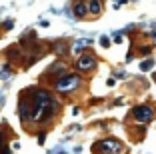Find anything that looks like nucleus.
I'll return each instance as SVG.
<instances>
[{"label": "nucleus", "mask_w": 156, "mask_h": 154, "mask_svg": "<svg viewBox=\"0 0 156 154\" xmlns=\"http://www.w3.org/2000/svg\"><path fill=\"white\" fill-rule=\"evenodd\" d=\"M92 46V38H78L76 42L72 44V50L74 52H84Z\"/></svg>", "instance_id": "obj_9"}, {"label": "nucleus", "mask_w": 156, "mask_h": 154, "mask_svg": "<svg viewBox=\"0 0 156 154\" xmlns=\"http://www.w3.org/2000/svg\"><path fill=\"white\" fill-rule=\"evenodd\" d=\"M44 140H46V134L40 132V134H38V144H44Z\"/></svg>", "instance_id": "obj_19"}, {"label": "nucleus", "mask_w": 156, "mask_h": 154, "mask_svg": "<svg viewBox=\"0 0 156 154\" xmlns=\"http://www.w3.org/2000/svg\"><path fill=\"white\" fill-rule=\"evenodd\" d=\"M100 46H102V48H108V46H110V38L106 36V34L100 36Z\"/></svg>", "instance_id": "obj_17"}, {"label": "nucleus", "mask_w": 156, "mask_h": 154, "mask_svg": "<svg viewBox=\"0 0 156 154\" xmlns=\"http://www.w3.org/2000/svg\"><path fill=\"white\" fill-rule=\"evenodd\" d=\"M92 152L94 154H124L126 146L118 138H102L92 146Z\"/></svg>", "instance_id": "obj_2"}, {"label": "nucleus", "mask_w": 156, "mask_h": 154, "mask_svg": "<svg viewBox=\"0 0 156 154\" xmlns=\"http://www.w3.org/2000/svg\"><path fill=\"white\" fill-rule=\"evenodd\" d=\"M154 116H156V112H154V108H152L150 104H138V106H134V108L130 110V118H132L134 122H138V124L150 122V120H154Z\"/></svg>", "instance_id": "obj_4"}, {"label": "nucleus", "mask_w": 156, "mask_h": 154, "mask_svg": "<svg viewBox=\"0 0 156 154\" xmlns=\"http://www.w3.org/2000/svg\"><path fill=\"white\" fill-rule=\"evenodd\" d=\"M60 112V102L46 90V88H26L20 92V102H18V116L24 126L30 124H50Z\"/></svg>", "instance_id": "obj_1"}, {"label": "nucleus", "mask_w": 156, "mask_h": 154, "mask_svg": "<svg viewBox=\"0 0 156 154\" xmlns=\"http://www.w3.org/2000/svg\"><path fill=\"white\" fill-rule=\"evenodd\" d=\"M100 12H102V2L100 0H88V14L100 16Z\"/></svg>", "instance_id": "obj_10"}, {"label": "nucleus", "mask_w": 156, "mask_h": 154, "mask_svg": "<svg viewBox=\"0 0 156 154\" xmlns=\"http://www.w3.org/2000/svg\"><path fill=\"white\" fill-rule=\"evenodd\" d=\"M52 86H54V90L58 94H68V92L82 86V78L78 74H64V76H60L58 80L52 82Z\"/></svg>", "instance_id": "obj_3"}, {"label": "nucleus", "mask_w": 156, "mask_h": 154, "mask_svg": "<svg viewBox=\"0 0 156 154\" xmlns=\"http://www.w3.org/2000/svg\"><path fill=\"white\" fill-rule=\"evenodd\" d=\"M154 38H156V34H154Z\"/></svg>", "instance_id": "obj_23"}, {"label": "nucleus", "mask_w": 156, "mask_h": 154, "mask_svg": "<svg viewBox=\"0 0 156 154\" xmlns=\"http://www.w3.org/2000/svg\"><path fill=\"white\" fill-rule=\"evenodd\" d=\"M152 78H154V80H156V72H154V76H152Z\"/></svg>", "instance_id": "obj_22"}, {"label": "nucleus", "mask_w": 156, "mask_h": 154, "mask_svg": "<svg viewBox=\"0 0 156 154\" xmlns=\"http://www.w3.org/2000/svg\"><path fill=\"white\" fill-rule=\"evenodd\" d=\"M4 56L8 58V62H22V66H24V52H22V48H20L18 44H12V46H8V48L4 50Z\"/></svg>", "instance_id": "obj_7"}, {"label": "nucleus", "mask_w": 156, "mask_h": 154, "mask_svg": "<svg viewBox=\"0 0 156 154\" xmlns=\"http://www.w3.org/2000/svg\"><path fill=\"white\" fill-rule=\"evenodd\" d=\"M0 154H10V150L6 148V132L0 130Z\"/></svg>", "instance_id": "obj_12"}, {"label": "nucleus", "mask_w": 156, "mask_h": 154, "mask_svg": "<svg viewBox=\"0 0 156 154\" xmlns=\"http://www.w3.org/2000/svg\"><path fill=\"white\" fill-rule=\"evenodd\" d=\"M154 68V62L152 60H144V62H140V70L142 72H148V70H152Z\"/></svg>", "instance_id": "obj_15"}, {"label": "nucleus", "mask_w": 156, "mask_h": 154, "mask_svg": "<svg viewBox=\"0 0 156 154\" xmlns=\"http://www.w3.org/2000/svg\"><path fill=\"white\" fill-rule=\"evenodd\" d=\"M66 74V66L62 62H54V64H50V68L46 70L44 74H42V78H46V80H58L60 76H64Z\"/></svg>", "instance_id": "obj_6"}, {"label": "nucleus", "mask_w": 156, "mask_h": 154, "mask_svg": "<svg viewBox=\"0 0 156 154\" xmlns=\"http://www.w3.org/2000/svg\"><path fill=\"white\" fill-rule=\"evenodd\" d=\"M56 52V54H60V56H64L66 52H68V46H66V42L64 40H60V42H56L54 44V48H52Z\"/></svg>", "instance_id": "obj_11"}, {"label": "nucleus", "mask_w": 156, "mask_h": 154, "mask_svg": "<svg viewBox=\"0 0 156 154\" xmlns=\"http://www.w3.org/2000/svg\"><path fill=\"white\" fill-rule=\"evenodd\" d=\"M122 2H124V4H126L128 0H116V6H120V4H122Z\"/></svg>", "instance_id": "obj_21"}, {"label": "nucleus", "mask_w": 156, "mask_h": 154, "mask_svg": "<svg viewBox=\"0 0 156 154\" xmlns=\"http://www.w3.org/2000/svg\"><path fill=\"white\" fill-rule=\"evenodd\" d=\"M74 66H76V70H80V72H90V70L96 68V56L92 54V52H84V54H80L76 58Z\"/></svg>", "instance_id": "obj_5"}, {"label": "nucleus", "mask_w": 156, "mask_h": 154, "mask_svg": "<svg viewBox=\"0 0 156 154\" xmlns=\"http://www.w3.org/2000/svg\"><path fill=\"white\" fill-rule=\"evenodd\" d=\"M52 154H66V150H62L60 146H56V148L52 150Z\"/></svg>", "instance_id": "obj_20"}, {"label": "nucleus", "mask_w": 156, "mask_h": 154, "mask_svg": "<svg viewBox=\"0 0 156 154\" xmlns=\"http://www.w3.org/2000/svg\"><path fill=\"white\" fill-rule=\"evenodd\" d=\"M144 132H146V128H144V126H138V130H130V136H132V140L140 142V138L144 136Z\"/></svg>", "instance_id": "obj_13"}, {"label": "nucleus", "mask_w": 156, "mask_h": 154, "mask_svg": "<svg viewBox=\"0 0 156 154\" xmlns=\"http://www.w3.org/2000/svg\"><path fill=\"white\" fill-rule=\"evenodd\" d=\"M12 72H14V70H12V66H10V64H6V66L2 68V72H0V78H2V80H8Z\"/></svg>", "instance_id": "obj_14"}, {"label": "nucleus", "mask_w": 156, "mask_h": 154, "mask_svg": "<svg viewBox=\"0 0 156 154\" xmlns=\"http://www.w3.org/2000/svg\"><path fill=\"white\" fill-rule=\"evenodd\" d=\"M14 28V20H4V22H2V30H12Z\"/></svg>", "instance_id": "obj_16"}, {"label": "nucleus", "mask_w": 156, "mask_h": 154, "mask_svg": "<svg viewBox=\"0 0 156 154\" xmlns=\"http://www.w3.org/2000/svg\"><path fill=\"white\" fill-rule=\"evenodd\" d=\"M72 12L76 18H86L88 16V0H74L72 2Z\"/></svg>", "instance_id": "obj_8"}, {"label": "nucleus", "mask_w": 156, "mask_h": 154, "mask_svg": "<svg viewBox=\"0 0 156 154\" xmlns=\"http://www.w3.org/2000/svg\"><path fill=\"white\" fill-rule=\"evenodd\" d=\"M150 52H152V46H142V48H140V54H142V56H148V54H150Z\"/></svg>", "instance_id": "obj_18"}]
</instances>
